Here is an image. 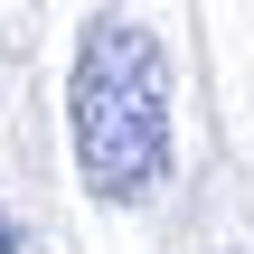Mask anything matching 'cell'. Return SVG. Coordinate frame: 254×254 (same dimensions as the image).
I'll list each match as a JSON object with an SVG mask.
<instances>
[{
  "label": "cell",
  "instance_id": "1",
  "mask_svg": "<svg viewBox=\"0 0 254 254\" xmlns=\"http://www.w3.org/2000/svg\"><path fill=\"white\" fill-rule=\"evenodd\" d=\"M66 132L75 170L94 198L132 207L170 179V57L141 19H85L75 38V85H66Z\"/></svg>",
  "mask_w": 254,
  "mask_h": 254
},
{
  "label": "cell",
  "instance_id": "2",
  "mask_svg": "<svg viewBox=\"0 0 254 254\" xmlns=\"http://www.w3.org/2000/svg\"><path fill=\"white\" fill-rule=\"evenodd\" d=\"M0 254H19V226H9V217H0Z\"/></svg>",
  "mask_w": 254,
  "mask_h": 254
}]
</instances>
